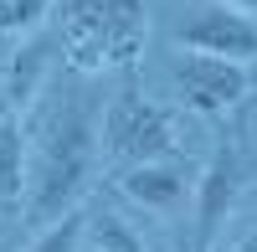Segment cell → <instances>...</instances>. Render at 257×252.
<instances>
[{"label": "cell", "mask_w": 257, "mask_h": 252, "mask_svg": "<svg viewBox=\"0 0 257 252\" xmlns=\"http://www.w3.org/2000/svg\"><path fill=\"white\" fill-rule=\"evenodd\" d=\"M231 252H257V226H252V232H247V237H242L237 247H231Z\"/></svg>", "instance_id": "11"}, {"label": "cell", "mask_w": 257, "mask_h": 252, "mask_svg": "<svg viewBox=\"0 0 257 252\" xmlns=\"http://www.w3.org/2000/svg\"><path fill=\"white\" fill-rule=\"evenodd\" d=\"M144 6L149 0H67L62 47L77 72L128 67L144 52Z\"/></svg>", "instance_id": "2"}, {"label": "cell", "mask_w": 257, "mask_h": 252, "mask_svg": "<svg viewBox=\"0 0 257 252\" xmlns=\"http://www.w3.org/2000/svg\"><path fill=\"white\" fill-rule=\"evenodd\" d=\"M6 6H11V0H0V11H6Z\"/></svg>", "instance_id": "13"}, {"label": "cell", "mask_w": 257, "mask_h": 252, "mask_svg": "<svg viewBox=\"0 0 257 252\" xmlns=\"http://www.w3.org/2000/svg\"><path fill=\"white\" fill-rule=\"evenodd\" d=\"M226 6H237V11H247V16H257V0H226Z\"/></svg>", "instance_id": "12"}, {"label": "cell", "mask_w": 257, "mask_h": 252, "mask_svg": "<svg viewBox=\"0 0 257 252\" xmlns=\"http://www.w3.org/2000/svg\"><path fill=\"white\" fill-rule=\"evenodd\" d=\"M237 196H242V150L231 139H221L216 155L206 160L201 180H196V237H190V252L216 247L226 216L237 211Z\"/></svg>", "instance_id": "6"}, {"label": "cell", "mask_w": 257, "mask_h": 252, "mask_svg": "<svg viewBox=\"0 0 257 252\" xmlns=\"http://www.w3.org/2000/svg\"><path fill=\"white\" fill-rule=\"evenodd\" d=\"M88 237H93L98 252H149L144 237H139L118 211H93V216H88Z\"/></svg>", "instance_id": "9"}, {"label": "cell", "mask_w": 257, "mask_h": 252, "mask_svg": "<svg viewBox=\"0 0 257 252\" xmlns=\"http://www.w3.org/2000/svg\"><path fill=\"white\" fill-rule=\"evenodd\" d=\"M175 41L185 52H201V57H221V62H247L257 57V21L226 0H206L201 11H190V21L175 31Z\"/></svg>", "instance_id": "5"}, {"label": "cell", "mask_w": 257, "mask_h": 252, "mask_svg": "<svg viewBox=\"0 0 257 252\" xmlns=\"http://www.w3.org/2000/svg\"><path fill=\"white\" fill-rule=\"evenodd\" d=\"M190 185H196V180H190L185 160H149V165L118 170V191L134 206H144V211H175Z\"/></svg>", "instance_id": "7"}, {"label": "cell", "mask_w": 257, "mask_h": 252, "mask_svg": "<svg viewBox=\"0 0 257 252\" xmlns=\"http://www.w3.org/2000/svg\"><path fill=\"white\" fill-rule=\"evenodd\" d=\"M82 237H88V211H72V216L52 221L47 232H36L26 252H77V247H82Z\"/></svg>", "instance_id": "10"}, {"label": "cell", "mask_w": 257, "mask_h": 252, "mask_svg": "<svg viewBox=\"0 0 257 252\" xmlns=\"http://www.w3.org/2000/svg\"><path fill=\"white\" fill-rule=\"evenodd\" d=\"M26 123L21 108L0 98V216L26 211Z\"/></svg>", "instance_id": "8"}, {"label": "cell", "mask_w": 257, "mask_h": 252, "mask_svg": "<svg viewBox=\"0 0 257 252\" xmlns=\"http://www.w3.org/2000/svg\"><path fill=\"white\" fill-rule=\"evenodd\" d=\"M247 88H252V72L242 62H221V57H201V52L175 62V93H180L185 108L201 113V118L231 113L247 98Z\"/></svg>", "instance_id": "4"}, {"label": "cell", "mask_w": 257, "mask_h": 252, "mask_svg": "<svg viewBox=\"0 0 257 252\" xmlns=\"http://www.w3.org/2000/svg\"><path fill=\"white\" fill-rule=\"evenodd\" d=\"M98 123H93V103L88 93L62 103V108L41 123L36 134V155H31V175H26V226L47 232L52 221L82 211V196H88V180L98 170Z\"/></svg>", "instance_id": "1"}, {"label": "cell", "mask_w": 257, "mask_h": 252, "mask_svg": "<svg viewBox=\"0 0 257 252\" xmlns=\"http://www.w3.org/2000/svg\"><path fill=\"white\" fill-rule=\"evenodd\" d=\"M103 155L118 160L123 170L128 165H149V160H175L180 155V134H175V113L165 103L144 98L134 82L123 93L108 98L103 108Z\"/></svg>", "instance_id": "3"}]
</instances>
